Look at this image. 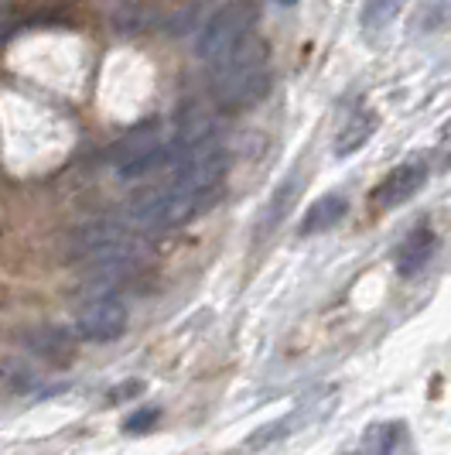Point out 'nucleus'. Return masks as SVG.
<instances>
[{"label": "nucleus", "instance_id": "2", "mask_svg": "<svg viewBox=\"0 0 451 455\" xmlns=\"http://www.w3.org/2000/svg\"><path fill=\"white\" fill-rule=\"evenodd\" d=\"M72 260L83 264L86 271L110 277L127 267H134L144 253V243L137 240L134 229L120 227L113 220H99V223H86L72 233Z\"/></svg>", "mask_w": 451, "mask_h": 455}, {"label": "nucleus", "instance_id": "18", "mask_svg": "<svg viewBox=\"0 0 451 455\" xmlns=\"http://www.w3.org/2000/svg\"><path fill=\"white\" fill-rule=\"evenodd\" d=\"M0 4H4V0H0Z\"/></svg>", "mask_w": 451, "mask_h": 455}, {"label": "nucleus", "instance_id": "8", "mask_svg": "<svg viewBox=\"0 0 451 455\" xmlns=\"http://www.w3.org/2000/svg\"><path fill=\"white\" fill-rule=\"evenodd\" d=\"M424 175H428L424 161H404V164H397L384 182L373 188V196H369L373 209L386 212V209H397L400 203H407V199L424 185Z\"/></svg>", "mask_w": 451, "mask_h": 455}, {"label": "nucleus", "instance_id": "17", "mask_svg": "<svg viewBox=\"0 0 451 455\" xmlns=\"http://www.w3.org/2000/svg\"><path fill=\"white\" fill-rule=\"evenodd\" d=\"M281 4H297V0H281Z\"/></svg>", "mask_w": 451, "mask_h": 455}, {"label": "nucleus", "instance_id": "14", "mask_svg": "<svg viewBox=\"0 0 451 455\" xmlns=\"http://www.w3.org/2000/svg\"><path fill=\"white\" fill-rule=\"evenodd\" d=\"M404 11V0H366L362 4V31L366 35H376V31H384L390 28V21L397 18Z\"/></svg>", "mask_w": 451, "mask_h": 455}, {"label": "nucleus", "instance_id": "9", "mask_svg": "<svg viewBox=\"0 0 451 455\" xmlns=\"http://www.w3.org/2000/svg\"><path fill=\"white\" fill-rule=\"evenodd\" d=\"M434 251H438L434 229L428 227L414 229L404 243H400V251H397V271H400V277H414V274L424 271L431 264V257H434Z\"/></svg>", "mask_w": 451, "mask_h": 455}, {"label": "nucleus", "instance_id": "10", "mask_svg": "<svg viewBox=\"0 0 451 455\" xmlns=\"http://www.w3.org/2000/svg\"><path fill=\"white\" fill-rule=\"evenodd\" d=\"M297 196H301V175L294 172V175H288L284 182L273 188L271 203L264 209V220H260V233L281 227V223L288 220V212L294 209V203H297Z\"/></svg>", "mask_w": 451, "mask_h": 455}, {"label": "nucleus", "instance_id": "15", "mask_svg": "<svg viewBox=\"0 0 451 455\" xmlns=\"http://www.w3.org/2000/svg\"><path fill=\"white\" fill-rule=\"evenodd\" d=\"M158 418H161V411H158V408H140V411H134V414H131L127 421H123V432H127V435H144V432H151Z\"/></svg>", "mask_w": 451, "mask_h": 455}, {"label": "nucleus", "instance_id": "1", "mask_svg": "<svg viewBox=\"0 0 451 455\" xmlns=\"http://www.w3.org/2000/svg\"><path fill=\"white\" fill-rule=\"evenodd\" d=\"M271 90V66H267V45L249 35L247 42L233 48L226 59L212 66V96L223 107H253Z\"/></svg>", "mask_w": 451, "mask_h": 455}, {"label": "nucleus", "instance_id": "4", "mask_svg": "<svg viewBox=\"0 0 451 455\" xmlns=\"http://www.w3.org/2000/svg\"><path fill=\"white\" fill-rule=\"evenodd\" d=\"M205 203H209V196H199L185 185L171 182L168 188H154V192L140 196L131 205V220L144 233H168V229L185 227Z\"/></svg>", "mask_w": 451, "mask_h": 455}, {"label": "nucleus", "instance_id": "5", "mask_svg": "<svg viewBox=\"0 0 451 455\" xmlns=\"http://www.w3.org/2000/svg\"><path fill=\"white\" fill-rule=\"evenodd\" d=\"M171 155V131L164 124H140L123 134L110 151V164L120 179H140Z\"/></svg>", "mask_w": 451, "mask_h": 455}, {"label": "nucleus", "instance_id": "12", "mask_svg": "<svg viewBox=\"0 0 451 455\" xmlns=\"http://www.w3.org/2000/svg\"><path fill=\"white\" fill-rule=\"evenodd\" d=\"M407 445V425L400 421H384V425H369L362 435V449L366 452H400Z\"/></svg>", "mask_w": 451, "mask_h": 455}, {"label": "nucleus", "instance_id": "11", "mask_svg": "<svg viewBox=\"0 0 451 455\" xmlns=\"http://www.w3.org/2000/svg\"><path fill=\"white\" fill-rule=\"evenodd\" d=\"M345 216V199L342 196H321L308 212H305V220H301V236H315V233H325V229H332Z\"/></svg>", "mask_w": 451, "mask_h": 455}, {"label": "nucleus", "instance_id": "3", "mask_svg": "<svg viewBox=\"0 0 451 455\" xmlns=\"http://www.w3.org/2000/svg\"><path fill=\"white\" fill-rule=\"evenodd\" d=\"M257 21H260V4L257 0H229L202 24V31L195 38V55L209 66H216L240 42H247Z\"/></svg>", "mask_w": 451, "mask_h": 455}, {"label": "nucleus", "instance_id": "16", "mask_svg": "<svg viewBox=\"0 0 451 455\" xmlns=\"http://www.w3.org/2000/svg\"><path fill=\"white\" fill-rule=\"evenodd\" d=\"M441 148H445V151H451V120L445 124V134H441Z\"/></svg>", "mask_w": 451, "mask_h": 455}, {"label": "nucleus", "instance_id": "7", "mask_svg": "<svg viewBox=\"0 0 451 455\" xmlns=\"http://www.w3.org/2000/svg\"><path fill=\"white\" fill-rule=\"evenodd\" d=\"M127 305L113 295H92L75 312V336L86 342H113L127 332Z\"/></svg>", "mask_w": 451, "mask_h": 455}, {"label": "nucleus", "instance_id": "13", "mask_svg": "<svg viewBox=\"0 0 451 455\" xmlns=\"http://www.w3.org/2000/svg\"><path fill=\"white\" fill-rule=\"evenodd\" d=\"M373 131H376V116L356 114L345 127H342V134H338V140H336V155L338 158H349L352 151H360L362 144L373 137Z\"/></svg>", "mask_w": 451, "mask_h": 455}, {"label": "nucleus", "instance_id": "6", "mask_svg": "<svg viewBox=\"0 0 451 455\" xmlns=\"http://www.w3.org/2000/svg\"><path fill=\"white\" fill-rule=\"evenodd\" d=\"M229 155L216 137H195L188 140V148L175 158V179L171 182L185 185L199 196H212L226 179Z\"/></svg>", "mask_w": 451, "mask_h": 455}]
</instances>
